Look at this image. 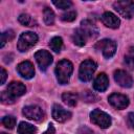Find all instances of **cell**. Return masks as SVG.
<instances>
[{"instance_id":"cell-8","label":"cell","mask_w":134,"mask_h":134,"mask_svg":"<svg viewBox=\"0 0 134 134\" xmlns=\"http://www.w3.org/2000/svg\"><path fill=\"white\" fill-rule=\"evenodd\" d=\"M35 59L41 70H46L49 67V65L52 63V55L50 54L49 51L44 49L38 50L35 53Z\"/></svg>"},{"instance_id":"cell-5","label":"cell","mask_w":134,"mask_h":134,"mask_svg":"<svg viewBox=\"0 0 134 134\" xmlns=\"http://www.w3.org/2000/svg\"><path fill=\"white\" fill-rule=\"evenodd\" d=\"M113 7L121 17L126 19H131L134 16L133 1H116L113 3Z\"/></svg>"},{"instance_id":"cell-31","label":"cell","mask_w":134,"mask_h":134,"mask_svg":"<svg viewBox=\"0 0 134 134\" xmlns=\"http://www.w3.org/2000/svg\"><path fill=\"white\" fill-rule=\"evenodd\" d=\"M6 71H5V69L2 67L1 68V81H0V84L2 85V84H4L5 83V80H6Z\"/></svg>"},{"instance_id":"cell-21","label":"cell","mask_w":134,"mask_h":134,"mask_svg":"<svg viewBox=\"0 0 134 134\" xmlns=\"http://www.w3.org/2000/svg\"><path fill=\"white\" fill-rule=\"evenodd\" d=\"M43 19L45 24L52 25L54 23V13L49 7H45L43 10Z\"/></svg>"},{"instance_id":"cell-2","label":"cell","mask_w":134,"mask_h":134,"mask_svg":"<svg viewBox=\"0 0 134 134\" xmlns=\"http://www.w3.org/2000/svg\"><path fill=\"white\" fill-rule=\"evenodd\" d=\"M38 42V36L32 31L22 32L18 39L17 48L20 52H25L34 47Z\"/></svg>"},{"instance_id":"cell-14","label":"cell","mask_w":134,"mask_h":134,"mask_svg":"<svg viewBox=\"0 0 134 134\" xmlns=\"http://www.w3.org/2000/svg\"><path fill=\"white\" fill-rule=\"evenodd\" d=\"M14 98L19 97L21 95H23L26 92V87L21 83V82H12L8 84L7 86V90H6Z\"/></svg>"},{"instance_id":"cell-7","label":"cell","mask_w":134,"mask_h":134,"mask_svg":"<svg viewBox=\"0 0 134 134\" xmlns=\"http://www.w3.org/2000/svg\"><path fill=\"white\" fill-rule=\"evenodd\" d=\"M22 113L25 117H27L28 119L35 120V121H41L45 117V113L42 110V108L39 106H36V105H30V106L24 107Z\"/></svg>"},{"instance_id":"cell-26","label":"cell","mask_w":134,"mask_h":134,"mask_svg":"<svg viewBox=\"0 0 134 134\" xmlns=\"http://www.w3.org/2000/svg\"><path fill=\"white\" fill-rule=\"evenodd\" d=\"M18 20H19V22H20L22 25H24V26H32V25H31L32 19H31V17H30L28 14H21V15L19 16Z\"/></svg>"},{"instance_id":"cell-11","label":"cell","mask_w":134,"mask_h":134,"mask_svg":"<svg viewBox=\"0 0 134 134\" xmlns=\"http://www.w3.org/2000/svg\"><path fill=\"white\" fill-rule=\"evenodd\" d=\"M17 71H18V73L23 79H26V80H29V79L34 77V75H35L34 65L29 61H23V62H21L17 66Z\"/></svg>"},{"instance_id":"cell-25","label":"cell","mask_w":134,"mask_h":134,"mask_svg":"<svg viewBox=\"0 0 134 134\" xmlns=\"http://www.w3.org/2000/svg\"><path fill=\"white\" fill-rule=\"evenodd\" d=\"M52 3L58 7V8H61V9H68L71 7L72 5V2L69 1V0H59V1H52Z\"/></svg>"},{"instance_id":"cell-33","label":"cell","mask_w":134,"mask_h":134,"mask_svg":"<svg viewBox=\"0 0 134 134\" xmlns=\"http://www.w3.org/2000/svg\"><path fill=\"white\" fill-rule=\"evenodd\" d=\"M1 134H7V133H4V132H2V133H1Z\"/></svg>"},{"instance_id":"cell-32","label":"cell","mask_w":134,"mask_h":134,"mask_svg":"<svg viewBox=\"0 0 134 134\" xmlns=\"http://www.w3.org/2000/svg\"><path fill=\"white\" fill-rule=\"evenodd\" d=\"M43 134H54V128H53V126L50 124V125L48 126L47 130H46V131H45Z\"/></svg>"},{"instance_id":"cell-18","label":"cell","mask_w":134,"mask_h":134,"mask_svg":"<svg viewBox=\"0 0 134 134\" xmlns=\"http://www.w3.org/2000/svg\"><path fill=\"white\" fill-rule=\"evenodd\" d=\"M18 133L19 134H36L37 128L28 122L22 121L18 126Z\"/></svg>"},{"instance_id":"cell-29","label":"cell","mask_w":134,"mask_h":134,"mask_svg":"<svg viewBox=\"0 0 134 134\" xmlns=\"http://www.w3.org/2000/svg\"><path fill=\"white\" fill-rule=\"evenodd\" d=\"M127 124L129 126V128H131L132 130H134V113L130 112L127 116Z\"/></svg>"},{"instance_id":"cell-30","label":"cell","mask_w":134,"mask_h":134,"mask_svg":"<svg viewBox=\"0 0 134 134\" xmlns=\"http://www.w3.org/2000/svg\"><path fill=\"white\" fill-rule=\"evenodd\" d=\"M76 134H96L94 131H92L91 129H89L88 127H85V126H83V127H81L79 130H77V133Z\"/></svg>"},{"instance_id":"cell-3","label":"cell","mask_w":134,"mask_h":134,"mask_svg":"<svg viewBox=\"0 0 134 134\" xmlns=\"http://www.w3.org/2000/svg\"><path fill=\"white\" fill-rule=\"evenodd\" d=\"M96 63L90 59L85 60L81 63L80 69H79V77L82 82H88L92 79V75L94 74L96 70Z\"/></svg>"},{"instance_id":"cell-10","label":"cell","mask_w":134,"mask_h":134,"mask_svg":"<svg viewBox=\"0 0 134 134\" xmlns=\"http://www.w3.org/2000/svg\"><path fill=\"white\" fill-rule=\"evenodd\" d=\"M114 80L120 87L124 88H130L133 85V77L127 71L121 69L114 71Z\"/></svg>"},{"instance_id":"cell-24","label":"cell","mask_w":134,"mask_h":134,"mask_svg":"<svg viewBox=\"0 0 134 134\" xmlns=\"http://www.w3.org/2000/svg\"><path fill=\"white\" fill-rule=\"evenodd\" d=\"M1 121H2V125L6 129H13L16 125V118L13 116H4Z\"/></svg>"},{"instance_id":"cell-20","label":"cell","mask_w":134,"mask_h":134,"mask_svg":"<svg viewBox=\"0 0 134 134\" xmlns=\"http://www.w3.org/2000/svg\"><path fill=\"white\" fill-rule=\"evenodd\" d=\"M49 46H50L51 50H53L54 52H60L62 47H63L62 38L61 37H53L49 42Z\"/></svg>"},{"instance_id":"cell-12","label":"cell","mask_w":134,"mask_h":134,"mask_svg":"<svg viewBox=\"0 0 134 134\" xmlns=\"http://www.w3.org/2000/svg\"><path fill=\"white\" fill-rule=\"evenodd\" d=\"M52 117L58 122H65L71 118V112L67 111L60 105H54L52 107Z\"/></svg>"},{"instance_id":"cell-16","label":"cell","mask_w":134,"mask_h":134,"mask_svg":"<svg viewBox=\"0 0 134 134\" xmlns=\"http://www.w3.org/2000/svg\"><path fill=\"white\" fill-rule=\"evenodd\" d=\"M108 86H109V79L104 72L99 73L93 82V88L98 92L105 91L108 88Z\"/></svg>"},{"instance_id":"cell-6","label":"cell","mask_w":134,"mask_h":134,"mask_svg":"<svg viewBox=\"0 0 134 134\" xmlns=\"http://www.w3.org/2000/svg\"><path fill=\"white\" fill-rule=\"evenodd\" d=\"M95 48L98 50H102V53L106 59H110L114 55L116 51V43L113 40L104 39L96 43Z\"/></svg>"},{"instance_id":"cell-15","label":"cell","mask_w":134,"mask_h":134,"mask_svg":"<svg viewBox=\"0 0 134 134\" xmlns=\"http://www.w3.org/2000/svg\"><path fill=\"white\" fill-rule=\"evenodd\" d=\"M80 28L83 30V32L86 35V37H87L88 39H94V38H96L97 35H98V31H97L95 25H94L92 22H90L89 20L82 21Z\"/></svg>"},{"instance_id":"cell-13","label":"cell","mask_w":134,"mask_h":134,"mask_svg":"<svg viewBox=\"0 0 134 134\" xmlns=\"http://www.w3.org/2000/svg\"><path fill=\"white\" fill-rule=\"evenodd\" d=\"M100 20L103 22V24L109 28H118L119 27V24H120V20L118 19L117 16H115L113 13L111 12H106L102 15L100 17Z\"/></svg>"},{"instance_id":"cell-17","label":"cell","mask_w":134,"mask_h":134,"mask_svg":"<svg viewBox=\"0 0 134 134\" xmlns=\"http://www.w3.org/2000/svg\"><path fill=\"white\" fill-rule=\"evenodd\" d=\"M72 40H73V43L77 46H84L88 40V38L86 37V35L83 32V30L81 28H77L73 36H72Z\"/></svg>"},{"instance_id":"cell-4","label":"cell","mask_w":134,"mask_h":134,"mask_svg":"<svg viewBox=\"0 0 134 134\" xmlns=\"http://www.w3.org/2000/svg\"><path fill=\"white\" fill-rule=\"evenodd\" d=\"M90 120L92 124L98 126L102 129H107L112 124V119L110 115L99 109H94L90 113Z\"/></svg>"},{"instance_id":"cell-28","label":"cell","mask_w":134,"mask_h":134,"mask_svg":"<svg viewBox=\"0 0 134 134\" xmlns=\"http://www.w3.org/2000/svg\"><path fill=\"white\" fill-rule=\"evenodd\" d=\"M1 102L5 105H9V104H13L15 102V98L7 92V91H2L1 93Z\"/></svg>"},{"instance_id":"cell-1","label":"cell","mask_w":134,"mask_h":134,"mask_svg":"<svg viewBox=\"0 0 134 134\" xmlns=\"http://www.w3.org/2000/svg\"><path fill=\"white\" fill-rule=\"evenodd\" d=\"M73 71V65L70 61L64 59L61 60L55 67V75L57 80L61 85H65L69 82L70 76Z\"/></svg>"},{"instance_id":"cell-27","label":"cell","mask_w":134,"mask_h":134,"mask_svg":"<svg viewBox=\"0 0 134 134\" xmlns=\"http://www.w3.org/2000/svg\"><path fill=\"white\" fill-rule=\"evenodd\" d=\"M76 18V13L74 10H67L61 16V19L65 22H71Z\"/></svg>"},{"instance_id":"cell-19","label":"cell","mask_w":134,"mask_h":134,"mask_svg":"<svg viewBox=\"0 0 134 134\" xmlns=\"http://www.w3.org/2000/svg\"><path fill=\"white\" fill-rule=\"evenodd\" d=\"M62 99L66 105H68L70 107H74L77 104L79 96L75 93H72V92H65V93L62 94Z\"/></svg>"},{"instance_id":"cell-22","label":"cell","mask_w":134,"mask_h":134,"mask_svg":"<svg viewBox=\"0 0 134 134\" xmlns=\"http://www.w3.org/2000/svg\"><path fill=\"white\" fill-rule=\"evenodd\" d=\"M125 65L129 69H134V47H131L125 55Z\"/></svg>"},{"instance_id":"cell-9","label":"cell","mask_w":134,"mask_h":134,"mask_svg":"<svg viewBox=\"0 0 134 134\" xmlns=\"http://www.w3.org/2000/svg\"><path fill=\"white\" fill-rule=\"evenodd\" d=\"M108 102L110 103L111 106H113L114 108L119 109V110L126 109L129 106V97L126 96L125 94H120V93H116V92L109 95Z\"/></svg>"},{"instance_id":"cell-23","label":"cell","mask_w":134,"mask_h":134,"mask_svg":"<svg viewBox=\"0 0 134 134\" xmlns=\"http://www.w3.org/2000/svg\"><path fill=\"white\" fill-rule=\"evenodd\" d=\"M14 37H15V34H14V31L12 29H8V30L3 31L1 34V47H3L6 42L13 40Z\"/></svg>"}]
</instances>
